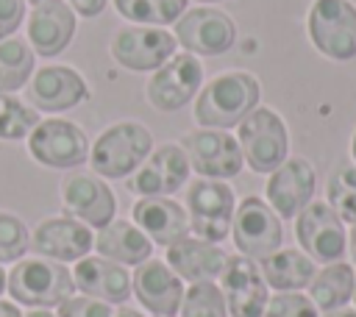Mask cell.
Returning <instances> with one entry per match:
<instances>
[{
  "label": "cell",
  "instance_id": "obj_38",
  "mask_svg": "<svg viewBox=\"0 0 356 317\" xmlns=\"http://www.w3.org/2000/svg\"><path fill=\"white\" fill-rule=\"evenodd\" d=\"M0 317H22V311L17 309V303H11V300H0Z\"/></svg>",
  "mask_w": 356,
  "mask_h": 317
},
{
  "label": "cell",
  "instance_id": "obj_39",
  "mask_svg": "<svg viewBox=\"0 0 356 317\" xmlns=\"http://www.w3.org/2000/svg\"><path fill=\"white\" fill-rule=\"evenodd\" d=\"M323 317H356V309L353 306H339V309L323 311Z\"/></svg>",
  "mask_w": 356,
  "mask_h": 317
},
{
  "label": "cell",
  "instance_id": "obj_15",
  "mask_svg": "<svg viewBox=\"0 0 356 317\" xmlns=\"http://www.w3.org/2000/svg\"><path fill=\"white\" fill-rule=\"evenodd\" d=\"M295 236L300 250L312 261H339L348 247L345 222L334 214V209L323 200H312L298 217H295Z\"/></svg>",
  "mask_w": 356,
  "mask_h": 317
},
{
  "label": "cell",
  "instance_id": "obj_7",
  "mask_svg": "<svg viewBox=\"0 0 356 317\" xmlns=\"http://www.w3.org/2000/svg\"><path fill=\"white\" fill-rule=\"evenodd\" d=\"M234 189L225 181L214 178H195L186 189V217L189 228L197 239L222 242L231 234L234 220Z\"/></svg>",
  "mask_w": 356,
  "mask_h": 317
},
{
  "label": "cell",
  "instance_id": "obj_8",
  "mask_svg": "<svg viewBox=\"0 0 356 317\" xmlns=\"http://www.w3.org/2000/svg\"><path fill=\"white\" fill-rule=\"evenodd\" d=\"M231 236H234V245L242 256L261 261L264 256L275 253L284 242L281 217L270 209V203L264 197L245 195L234 209Z\"/></svg>",
  "mask_w": 356,
  "mask_h": 317
},
{
  "label": "cell",
  "instance_id": "obj_4",
  "mask_svg": "<svg viewBox=\"0 0 356 317\" xmlns=\"http://www.w3.org/2000/svg\"><path fill=\"white\" fill-rule=\"evenodd\" d=\"M236 142L245 164L259 175H270L289 156V128L284 117L267 106H256L236 125Z\"/></svg>",
  "mask_w": 356,
  "mask_h": 317
},
{
  "label": "cell",
  "instance_id": "obj_5",
  "mask_svg": "<svg viewBox=\"0 0 356 317\" xmlns=\"http://www.w3.org/2000/svg\"><path fill=\"white\" fill-rule=\"evenodd\" d=\"M306 31L320 56L331 61L356 58V6L350 0H312Z\"/></svg>",
  "mask_w": 356,
  "mask_h": 317
},
{
  "label": "cell",
  "instance_id": "obj_1",
  "mask_svg": "<svg viewBox=\"0 0 356 317\" xmlns=\"http://www.w3.org/2000/svg\"><path fill=\"white\" fill-rule=\"evenodd\" d=\"M261 100V83L253 72L225 70L211 75L195 97V122L200 128H234Z\"/></svg>",
  "mask_w": 356,
  "mask_h": 317
},
{
  "label": "cell",
  "instance_id": "obj_11",
  "mask_svg": "<svg viewBox=\"0 0 356 317\" xmlns=\"http://www.w3.org/2000/svg\"><path fill=\"white\" fill-rule=\"evenodd\" d=\"M189 158V170H195L200 178H214V181H228L236 178L245 167L239 142L234 133L220 131V128H197L184 133L178 142Z\"/></svg>",
  "mask_w": 356,
  "mask_h": 317
},
{
  "label": "cell",
  "instance_id": "obj_6",
  "mask_svg": "<svg viewBox=\"0 0 356 317\" xmlns=\"http://www.w3.org/2000/svg\"><path fill=\"white\" fill-rule=\"evenodd\" d=\"M28 153L33 161L50 170H75L89 161V136L86 131L64 117H47L33 125L25 136Z\"/></svg>",
  "mask_w": 356,
  "mask_h": 317
},
{
  "label": "cell",
  "instance_id": "obj_19",
  "mask_svg": "<svg viewBox=\"0 0 356 317\" xmlns=\"http://www.w3.org/2000/svg\"><path fill=\"white\" fill-rule=\"evenodd\" d=\"M78 17L64 0H42L25 17V39L36 56L53 58L64 53L75 36Z\"/></svg>",
  "mask_w": 356,
  "mask_h": 317
},
{
  "label": "cell",
  "instance_id": "obj_37",
  "mask_svg": "<svg viewBox=\"0 0 356 317\" xmlns=\"http://www.w3.org/2000/svg\"><path fill=\"white\" fill-rule=\"evenodd\" d=\"M64 3L75 11V17L92 19V17H97V14L106 8V3H108V0H64Z\"/></svg>",
  "mask_w": 356,
  "mask_h": 317
},
{
  "label": "cell",
  "instance_id": "obj_17",
  "mask_svg": "<svg viewBox=\"0 0 356 317\" xmlns=\"http://www.w3.org/2000/svg\"><path fill=\"white\" fill-rule=\"evenodd\" d=\"M189 181V158L178 142H164L150 150L142 167L131 175L128 189L139 197H170Z\"/></svg>",
  "mask_w": 356,
  "mask_h": 317
},
{
  "label": "cell",
  "instance_id": "obj_35",
  "mask_svg": "<svg viewBox=\"0 0 356 317\" xmlns=\"http://www.w3.org/2000/svg\"><path fill=\"white\" fill-rule=\"evenodd\" d=\"M111 303H103L89 295H70L64 303L56 306V317H111Z\"/></svg>",
  "mask_w": 356,
  "mask_h": 317
},
{
  "label": "cell",
  "instance_id": "obj_10",
  "mask_svg": "<svg viewBox=\"0 0 356 317\" xmlns=\"http://www.w3.org/2000/svg\"><path fill=\"white\" fill-rule=\"evenodd\" d=\"M108 53L120 67L131 72H156L167 58L178 53V42L167 28L125 25L114 31Z\"/></svg>",
  "mask_w": 356,
  "mask_h": 317
},
{
  "label": "cell",
  "instance_id": "obj_40",
  "mask_svg": "<svg viewBox=\"0 0 356 317\" xmlns=\"http://www.w3.org/2000/svg\"><path fill=\"white\" fill-rule=\"evenodd\" d=\"M111 317H145L142 311H136V309H128V306H122V309H117Z\"/></svg>",
  "mask_w": 356,
  "mask_h": 317
},
{
  "label": "cell",
  "instance_id": "obj_12",
  "mask_svg": "<svg viewBox=\"0 0 356 317\" xmlns=\"http://www.w3.org/2000/svg\"><path fill=\"white\" fill-rule=\"evenodd\" d=\"M203 86V64L192 53H175L147 81L145 97L156 111H181Z\"/></svg>",
  "mask_w": 356,
  "mask_h": 317
},
{
  "label": "cell",
  "instance_id": "obj_27",
  "mask_svg": "<svg viewBox=\"0 0 356 317\" xmlns=\"http://www.w3.org/2000/svg\"><path fill=\"white\" fill-rule=\"evenodd\" d=\"M356 286V270L348 261H331L323 270L314 273L309 281V298L320 311H331L339 306H348Z\"/></svg>",
  "mask_w": 356,
  "mask_h": 317
},
{
  "label": "cell",
  "instance_id": "obj_28",
  "mask_svg": "<svg viewBox=\"0 0 356 317\" xmlns=\"http://www.w3.org/2000/svg\"><path fill=\"white\" fill-rule=\"evenodd\" d=\"M36 67V53L28 44V39L8 36L0 42V92L3 95H17L25 89Z\"/></svg>",
  "mask_w": 356,
  "mask_h": 317
},
{
  "label": "cell",
  "instance_id": "obj_36",
  "mask_svg": "<svg viewBox=\"0 0 356 317\" xmlns=\"http://www.w3.org/2000/svg\"><path fill=\"white\" fill-rule=\"evenodd\" d=\"M25 19V0H0V42L14 36Z\"/></svg>",
  "mask_w": 356,
  "mask_h": 317
},
{
  "label": "cell",
  "instance_id": "obj_29",
  "mask_svg": "<svg viewBox=\"0 0 356 317\" xmlns=\"http://www.w3.org/2000/svg\"><path fill=\"white\" fill-rule=\"evenodd\" d=\"M114 8L134 25L167 28L189 8V0H114Z\"/></svg>",
  "mask_w": 356,
  "mask_h": 317
},
{
  "label": "cell",
  "instance_id": "obj_46",
  "mask_svg": "<svg viewBox=\"0 0 356 317\" xmlns=\"http://www.w3.org/2000/svg\"><path fill=\"white\" fill-rule=\"evenodd\" d=\"M197 3H220V0H197Z\"/></svg>",
  "mask_w": 356,
  "mask_h": 317
},
{
  "label": "cell",
  "instance_id": "obj_31",
  "mask_svg": "<svg viewBox=\"0 0 356 317\" xmlns=\"http://www.w3.org/2000/svg\"><path fill=\"white\" fill-rule=\"evenodd\" d=\"M39 122V111L28 106L17 95H3L0 92V139L3 142H19L25 139L33 125Z\"/></svg>",
  "mask_w": 356,
  "mask_h": 317
},
{
  "label": "cell",
  "instance_id": "obj_34",
  "mask_svg": "<svg viewBox=\"0 0 356 317\" xmlns=\"http://www.w3.org/2000/svg\"><path fill=\"white\" fill-rule=\"evenodd\" d=\"M261 317H320V309L303 292H275L267 298Z\"/></svg>",
  "mask_w": 356,
  "mask_h": 317
},
{
  "label": "cell",
  "instance_id": "obj_47",
  "mask_svg": "<svg viewBox=\"0 0 356 317\" xmlns=\"http://www.w3.org/2000/svg\"><path fill=\"white\" fill-rule=\"evenodd\" d=\"M28 3H33V6H36V3H42V0H28Z\"/></svg>",
  "mask_w": 356,
  "mask_h": 317
},
{
  "label": "cell",
  "instance_id": "obj_45",
  "mask_svg": "<svg viewBox=\"0 0 356 317\" xmlns=\"http://www.w3.org/2000/svg\"><path fill=\"white\" fill-rule=\"evenodd\" d=\"M350 300H353V309H356V286H353V298Z\"/></svg>",
  "mask_w": 356,
  "mask_h": 317
},
{
  "label": "cell",
  "instance_id": "obj_44",
  "mask_svg": "<svg viewBox=\"0 0 356 317\" xmlns=\"http://www.w3.org/2000/svg\"><path fill=\"white\" fill-rule=\"evenodd\" d=\"M350 156H353V161H356V128H353V136H350Z\"/></svg>",
  "mask_w": 356,
  "mask_h": 317
},
{
  "label": "cell",
  "instance_id": "obj_43",
  "mask_svg": "<svg viewBox=\"0 0 356 317\" xmlns=\"http://www.w3.org/2000/svg\"><path fill=\"white\" fill-rule=\"evenodd\" d=\"M6 281H8V273L3 270V264H0V295L6 292Z\"/></svg>",
  "mask_w": 356,
  "mask_h": 317
},
{
  "label": "cell",
  "instance_id": "obj_16",
  "mask_svg": "<svg viewBox=\"0 0 356 317\" xmlns=\"http://www.w3.org/2000/svg\"><path fill=\"white\" fill-rule=\"evenodd\" d=\"M317 189V170L303 156H286L284 164H278L264 186L270 209L281 220H295L314 197Z\"/></svg>",
  "mask_w": 356,
  "mask_h": 317
},
{
  "label": "cell",
  "instance_id": "obj_13",
  "mask_svg": "<svg viewBox=\"0 0 356 317\" xmlns=\"http://www.w3.org/2000/svg\"><path fill=\"white\" fill-rule=\"evenodd\" d=\"M86 78L67 64H44L25 83V103L44 114H61L89 100Z\"/></svg>",
  "mask_w": 356,
  "mask_h": 317
},
{
  "label": "cell",
  "instance_id": "obj_42",
  "mask_svg": "<svg viewBox=\"0 0 356 317\" xmlns=\"http://www.w3.org/2000/svg\"><path fill=\"white\" fill-rule=\"evenodd\" d=\"M22 317H56L50 309H31L28 314H22Z\"/></svg>",
  "mask_w": 356,
  "mask_h": 317
},
{
  "label": "cell",
  "instance_id": "obj_30",
  "mask_svg": "<svg viewBox=\"0 0 356 317\" xmlns=\"http://www.w3.org/2000/svg\"><path fill=\"white\" fill-rule=\"evenodd\" d=\"M325 203L342 222H356V164H339L328 175Z\"/></svg>",
  "mask_w": 356,
  "mask_h": 317
},
{
  "label": "cell",
  "instance_id": "obj_24",
  "mask_svg": "<svg viewBox=\"0 0 356 317\" xmlns=\"http://www.w3.org/2000/svg\"><path fill=\"white\" fill-rule=\"evenodd\" d=\"M225 259H228V253L220 245L197 239V236H184L167 247V267L181 281H189V284L220 278Z\"/></svg>",
  "mask_w": 356,
  "mask_h": 317
},
{
  "label": "cell",
  "instance_id": "obj_41",
  "mask_svg": "<svg viewBox=\"0 0 356 317\" xmlns=\"http://www.w3.org/2000/svg\"><path fill=\"white\" fill-rule=\"evenodd\" d=\"M348 247H350V253H353V259H356V222L350 225V234H348Z\"/></svg>",
  "mask_w": 356,
  "mask_h": 317
},
{
  "label": "cell",
  "instance_id": "obj_32",
  "mask_svg": "<svg viewBox=\"0 0 356 317\" xmlns=\"http://www.w3.org/2000/svg\"><path fill=\"white\" fill-rule=\"evenodd\" d=\"M178 314L181 317H228V309L214 281H197V284H189V289H184Z\"/></svg>",
  "mask_w": 356,
  "mask_h": 317
},
{
  "label": "cell",
  "instance_id": "obj_21",
  "mask_svg": "<svg viewBox=\"0 0 356 317\" xmlns=\"http://www.w3.org/2000/svg\"><path fill=\"white\" fill-rule=\"evenodd\" d=\"M131 292L153 317H175L184 298V281L161 259L136 264L131 275Z\"/></svg>",
  "mask_w": 356,
  "mask_h": 317
},
{
  "label": "cell",
  "instance_id": "obj_20",
  "mask_svg": "<svg viewBox=\"0 0 356 317\" xmlns=\"http://www.w3.org/2000/svg\"><path fill=\"white\" fill-rule=\"evenodd\" d=\"M95 245V234L89 225L61 214V217H44L33 234H31V247L36 256L42 259H53V261H78L83 256H89Z\"/></svg>",
  "mask_w": 356,
  "mask_h": 317
},
{
  "label": "cell",
  "instance_id": "obj_14",
  "mask_svg": "<svg viewBox=\"0 0 356 317\" xmlns=\"http://www.w3.org/2000/svg\"><path fill=\"white\" fill-rule=\"evenodd\" d=\"M61 209L67 217L89 225V228H103L114 220L117 214V197L106 178L95 172H81L72 170L61 181Z\"/></svg>",
  "mask_w": 356,
  "mask_h": 317
},
{
  "label": "cell",
  "instance_id": "obj_18",
  "mask_svg": "<svg viewBox=\"0 0 356 317\" xmlns=\"http://www.w3.org/2000/svg\"><path fill=\"white\" fill-rule=\"evenodd\" d=\"M220 292L231 317H261L270 298V286L264 284L259 264L242 253L225 259L220 273Z\"/></svg>",
  "mask_w": 356,
  "mask_h": 317
},
{
  "label": "cell",
  "instance_id": "obj_25",
  "mask_svg": "<svg viewBox=\"0 0 356 317\" xmlns=\"http://www.w3.org/2000/svg\"><path fill=\"white\" fill-rule=\"evenodd\" d=\"M92 247L97 250V256L117 261L122 267H128V264L136 267L153 256V242L131 220H117V217L108 225L97 228Z\"/></svg>",
  "mask_w": 356,
  "mask_h": 317
},
{
  "label": "cell",
  "instance_id": "obj_23",
  "mask_svg": "<svg viewBox=\"0 0 356 317\" xmlns=\"http://www.w3.org/2000/svg\"><path fill=\"white\" fill-rule=\"evenodd\" d=\"M72 281H75V289L81 295H89V298H97L103 303H125L134 292H131V273L117 264V261H108L103 256H83L78 259L75 270H72Z\"/></svg>",
  "mask_w": 356,
  "mask_h": 317
},
{
  "label": "cell",
  "instance_id": "obj_3",
  "mask_svg": "<svg viewBox=\"0 0 356 317\" xmlns=\"http://www.w3.org/2000/svg\"><path fill=\"white\" fill-rule=\"evenodd\" d=\"M6 292L11 300L31 309H56L75 292L72 273L53 259H19L6 281Z\"/></svg>",
  "mask_w": 356,
  "mask_h": 317
},
{
  "label": "cell",
  "instance_id": "obj_26",
  "mask_svg": "<svg viewBox=\"0 0 356 317\" xmlns=\"http://www.w3.org/2000/svg\"><path fill=\"white\" fill-rule=\"evenodd\" d=\"M259 270L264 284L275 292H300L303 286H309V281L317 273L314 261L298 247H278L275 253L261 259Z\"/></svg>",
  "mask_w": 356,
  "mask_h": 317
},
{
  "label": "cell",
  "instance_id": "obj_22",
  "mask_svg": "<svg viewBox=\"0 0 356 317\" xmlns=\"http://www.w3.org/2000/svg\"><path fill=\"white\" fill-rule=\"evenodd\" d=\"M131 222L161 247L175 245L178 239L189 236V217L181 203L172 197H139L131 209Z\"/></svg>",
  "mask_w": 356,
  "mask_h": 317
},
{
  "label": "cell",
  "instance_id": "obj_33",
  "mask_svg": "<svg viewBox=\"0 0 356 317\" xmlns=\"http://www.w3.org/2000/svg\"><path fill=\"white\" fill-rule=\"evenodd\" d=\"M28 247H31L28 225L11 211H0V264L19 261L28 253Z\"/></svg>",
  "mask_w": 356,
  "mask_h": 317
},
{
  "label": "cell",
  "instance_id": "obj_2",
  "mask_svg": "<svg viewBox=\"0 0 356 317\" xmlns=\"http://www.w3.org/2000/svg\"><path fill=\"white\" fill-rule=\"evenodd\" d=\"M153 150V133L136 120H120L100 131L89 147L92 172L100 178H128Z\"/></svg>",
  "mask_w": 356,
  "mask_h": 317
},
{
  "label": "cell",
  "instance_id": "obj_9",
  "mask_svg": "<svg viewBox=\"0 0 356 317\" xmlns=\"http://www.w3.org/2000/svg\"><path fill=\"white\" fill-rule=\"evenodd\" d=\"M172 36L192 56H222L236 44V22L222 8L197 6L172 22Z\"/></svg>",
  "mask_w": 356,
  "mask_h": 317
}]
</instances>
